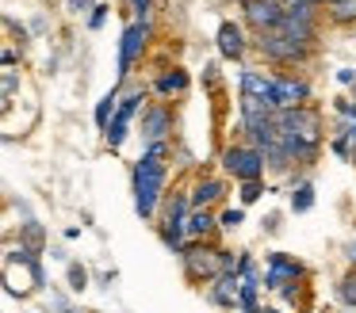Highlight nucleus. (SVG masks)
<instances>
[{"instance_id": "obj_1", "label": "nucleus", "mask_w": 356, "mask_h": 313, "mask_svg": "<svg viewBox=\"0 0 356 313\" xmlns=\"http://www.w3.org/2000/svg\"><path fill=\"white\" fill-rule=\"evenodd\" d=\"M165 183H169V145L165 142L146 145V153L134 160V172H131L134 210H138L142 221H157L165 203Z\"/></svg>"}, {"instance_id": "obj_2", "label": "nucleus", "mask_w": 356, "mask_h": 313, "mask_svg": "<svg viewBox=\"0 0 356 313\" xmlns=\"http://www.w3.org/2000/svg\"><path fill=\"white\" fill-rule=\"evenodd\" d=\"M276 122L295 164L310 168L318 160V153H322V115L310 103H302V107H291V111H276Z\"/></svg>"}, {"instance_id": "obj_3", "label": "nucleus", "mask_w": 356, "mask_h": 313, "mask_svg": "<svg viewBox=\"0 0 356 313\" xmlns=\"http://www.w3.org/2000/svg\"><path fill=\"white\" fill-rule=\"evenodd\" d=\"M180 264H184V275L192 282H215V279H222V275H238V260H234V252L218 248V244H211V241L184 244Z\"/></svg>"}, {"instance_id": "obj_4", "label": "nucleus", "mask_w": 356, "mask_h": 313, "mask_svg": "<svg viewBox=\"0 0 356 313\" xmlns=\"http://www.w3.org/2000/svg\"><path fill=\"white\" fill-rule=\"evenodd\" d=\"M188 218H192V191H172L165 195L161 214H157V237L169 252H184V237H188Z\"/></svg>"}, {"instance_id": "obj_5", "label": "nucleus", "mask_w": 356, "mask_h": 313, "mask_svg": "<svg viewBox=\"0 0 356 313\" xmlns=\"http://www.w3.org/2000/svg\"><path fill=\"white\" fill-rule=\"evenodd\" d=\"M253 46L261 50L264 61H272V65H299V61H307L310 53H314V46L291 38L284 27H272V31L253 35Z\"/></svg>"}, {"instance_id": "obj_6", "label": "nucleus", "mask_w": 356, "mask_h": 313, "mask_svg": "<svg viewBox=\"0 0 356 313\" xmlns=\"http://www.w3.org/2000/svg\"><path fill=\"white\" fill-rule=\"evenodd\" d=\"M222 168H226V176H234L238 183H257V180H264V172H268L264 153L257 149V145H249V142L226 145L222 149Z\"/></svg>"}, {"instance_id": "obj_7", "label": "nucleus", "mask_w": 356, "mask_h": 313, "mask_svg": "<svg viewBox=\"0 0 356 313\" xmlns=\"http://www.w3.org/2000/svg\"><path fill=\"white\" fill-rule=\"evenodd\" d=\"M138 111H146V88H131L123 99H119L115 119H111V126L104 130V142H108V149H123L127 134H131V119H134Z\"/></svg>"}, {"instance_id": "obj_8", "label": "nucleus", "mask_w": 356, "mask_h": 313, "mask_svg": "<svg viewBox=\"0 0 356 313\" xmlns=\"http://www.w3.org/2000/svg\"><path fill=\"white\" fill-rule=\"evenodd\" d=\"M307 279V264L295 256H287V252H268L264 256V290H284L291 287V282H302Z\"/></svg>"}, {"instance_id": "obj_9", "label": "nucleus", "mask_w": 356, "mask_h": 313, "mask_svg": "<svg viewBox=\"0 0 356 313\" xmlns=\"http://www.w3.org/2000/svg\"><path fill=\"white\" fill-rule=\"evenodd\" d=\"M149 23H142V19H131L123 27V38H119V81H127V76L134 73V61L146 53V46H149Z\"/></svg>"}, {"instance_id": "obj_10", "label": "nucleus", "mask_w": 356, "mask_h": 313, "mask_svg": "<svg viewBox=\"0 0 356 313\" xmlns=\"http://www.w3.org/2000/svg\"><path fill=\"white\" fill-rule=\"evenodd\" d=\"M272 107L276 111H291V107H302L310 99V84L302 76L291 73H272Z\"/></svg>"}, {"instance_id": "obj_11", "label": "nucleus", "mask_w": 356, "mask_h": 313, "mask_svg": "<svg viewBox=\"0 0 356 313\" xmlns=\"http://www.w3.org/2000/svg\"><path fill=\"white\" fill-rule=\"evenodd\" d=\"M169 130H172V107L169 103H146V111H142V126H138L142 142L157 145V142L169 137Z\"/></svg>"}, {"instance_id": "obj_12", "label": "nucleus", "mask_w": 356, "mask_h": 313, "mask_svg": "<svg viewBox=\"0 0 356 313\" xmlns=\"http://www.w3.org/2000/svg\"><path fill=\"white\" fill-rule=\"evenodd\" d=\"M284 0H253V4L245 8V27L253 31V35H261V31H272L284 23Z\"/></svg>"}, {"instance_id": "obj_13", "label": "nucleus", "mask_w": 356, "mask_h": 313, "mask_svg": "<svg viewBox=\"0 0 356 313\" xmlns=\"http://www.w3.org/2000/svg\"><path fill=\"white\" fill-rule=\"evenodd\" d=\"M215 42H218V53H222L226 61H241V58H245V46H249V38H245V27H241V23H234V19H222V23H218V35H215Z\"/></svg>"}, {"instance_id": "obj_14", "label": "nucleus", "mask_w": 356, "mask_h": 313, "mask_svg": "<svg viewBox=\"0 0 356 313\" xmlns=\"http://www.w3.org/2000/svg\"><path fill=\"white\" fill-rule=\"evenodd\" d=\"M226 198V183L215 180V176H200L192 187V210H211L215 203Z\"/></svg>"}, {"instance_id": "obj_15", "label": "nucleus", "mask_w": 356, "mask_h": 313, "mask_svg": "<svg viewBox=\"0 0 356 313\" xmlns=\"http://www.w3.org/2000/svg\"><path fill=\"white\" fill-rule=\"evenodd\" d=\"M238 290H241L238 275H222V279L207 282V302L218 305V310H234L238 305Z\"/></svg>"}, {"instance_id": "obj_16", "label": "nucleus", "mask_w": 356, "mask_h": 313, "mask_svg": "<svg viewBox=\"0 0 356 313\" xmlns=\"http://www.w3.org/2000/svg\"><path fill=\"white\" fill-rule=\"evenodd\" d=\"M218 229V218L211 210H192V218H188V237L192 241H211Z\"/></svg>"}, {"instance_id": "obj_17", "label": "nucleus", "mask_w": 356, "mask_h": 313, "mask_svg": "<svg viewBox=\"0 0 356 313\" xmlns=\"http://www.w3.org/2000/svg\"><path fill=\"white\" fill-rule=\"evenodd\" d=\"M188 84H192L188 69H172V73H161L154 81V92L157 96H172V92H188Z\"/></svg>"}, {"instance_id": "obj_18", "label": "nucleus", "mask_w": 356, "mask_h": 313, "mask_svg": "<svg viewBox=\"0 0 356 313\" xmlns=\"http://www.w3.org/2000/svg\"><path fill=\"white\" fill-rule=\"evenodd\" d=\"M325 15L337 27H356V0H333V4H325Z\"/></svg>"}, {"instance_id": "obj_19", "label": "nucleus", "mask_w": 356, "mask_h": 313, "mask_svg": "<svg viewBox=\"0 0 356 313\" xmlns=\"http://www.w3.org/2000/svg\"><path fill=\"white\" fill-rule=\"evenodd\" d=\"M314 206V183L310 180H299L291 187V214H307Z\"/></svg>"}, {"instance_id": "obj_20", "label": "nucleus", "mask_w": 356, "mask_h": 313, "mask_svg": "<svg viewBox=\"0 0 356 313\" xmlns=\"http://www.w3.org/2000/svg\"><path fill=\"white\" fill-rule=\"evenodd\" d=\"M115 111H119V88H111L108 96L96 103V126L100 130H108L111 126V119H115Z\"/></svg>"}, {"instance_id": "obj_21", "label": "nucleus", "mask_w": 356, "mask_h": 313, "mask_svg": "<svg viewBox=\"0 0 356 313\" xmlns=\"http://www.w3.org/2000/svg\"><path fill=\"white\" fill-rule=\"evenodd\" d=\"M42 241H47V233H42L39 221H24V226H19V244H27V248L42 252Z\"/></svg>"}, {"instance_id": "obj_22", "label": "nucleus", "mask_w": 356, "mask_h": 313, "mask_svg": "<svg viewBox=\"0 0 356 313\" xmlns=\"http://www.w3.org/2000/svg\"><path fill=\"white\" fill-rule=\"evenodd\" d=\"M337 294H341V302H345V305H353V310H356V267H348V271L341 275Z\"/></svg>"}, {"instance_id": "obj_23", "label": "nucleus", "mask_w": 356, "mask_h": 313, "mask_svg": "<svg viewBox=\"0 0 356 313\" xmlns=\"http://www.w3.org/2000/svg\"><path fill=\"white\" fill-rule=\"evenodd\" d=\"M245 221V206H230V210L218 214V229H238Z\"/></svg>"}, {"instance_id": "obj_24", "label": "nucleus", "mask_w": 356, "mask_h": 313, "mask_svg": "<svg viewBox=\"0 0 356 313\" xmlns=\"http://www.w3.org/2000/svg\"><path fill=\"white\" fill-rule=\"evenodd\" d=\"M127 12H131L134 19L149 23V15H154V0H127Z\"/></svg>"}, {"instance_id": "obj_25", "label": "nucleus", "mask_w": 356, "mask_h": 313, "mask_svg": "<svg viewBox=\"0 0 356 313\" xmlns=\"http://www.w3.org/2000/svg\"><path fill=\"white\" fill-rule=\"evenodd\" d=\"M264 191H268V187H264V183H261V180H257V183H241V206H249V203H257V198H261V195H264Z\"/></svg>"}, {"instance_id": "obj_26", "label": "nucleus", "mask_w": 356, "mask_h": 313, "mask_svg": "<svg viewBox=\"0 0 356 313\" xmlns=\"http://www.w3.org/2000/svg\"><path fill=\"white\" fill-rule=\"evenodd\" d=\"M85 287H88V271L81 264H70V290H77V294H81Z\"/></svg>"}, {"instance_id": "obj_27", "label": "nucleus", "mask_w": 356, "mask_h": 313, "mask_svg": "<svg viewBox=\"0 0 356 313\" xmlns=\"http://www.w3.org/2000/svg\"><path fill=\"white\" fill-rule=\"evenodd\" d=\"M330 149L337 153L341 160H353V142H348V137H341V134H333L330 137Z\"/></svg>"}, {"instance_id": "obj_28", "label": "nucleus", "mask_w": 356, "mask_h": 313, "mask_svg": "<svg viewBox=\"0 0 356 313\" xmlns=\"http://www.w3.org/2000/svg\"><path fill=\"white\" fill-rule=\"evenodd\" d=\"M108 12H111L108 4H96V8H92V15H88V31H100V27H104V19H108Z\"/></svg>"}, {"instance_id": "obj_29", "label": "nucleus", "mask_w": 356, "mask_h": 313, "mask_svg": "<svg viewBox=\"0 0 356 313\" xmlns=\"http://www.w3.org/2000/svg\"><path fill=\"white\" fill-rule=\"evenodd\" d=\"M203 84H207V88H218V84H222V76H218V65H215V61H211V65H203Z\"/></svg>"}, {"instance_id": "obj_30", "label": "nucleus", "mask_w": 356, "mask_h": 313, "mask_svg": "<svg viewBox=\"0 0 356 313\" xmlns=\"http://www.w3.org/2000/svg\"><path fill=\"white\" fill-rule=\"evenodd\" d=\"M16 88H19V76L8 69V73H4V103H8L12 96H16Z\"/></svg>"}, {"instance_id": "obj_31", "label": "nucleus", "mask_w": 356, "mask_h": 313, "mask_svg": "<svg viewBox=\"0 0 356 313\" xmlns=\"http://www.w3.org/2000/svg\"><path fill=\"white\" fill-rule=\"evenodd\" d=\"M337 81L353 88V84H356V69H337Z\"/></svg>"}, {"instance_id": "obj_32", "label": "nucleus", "mask_w": 356, "mask_h": 313, "mask_svg": "<svg viewBox=\"0 0 356 313\" xmlns=\"http://www.w3.org/2000/svg\"><path fill=\"white\" fill-rule=\"evenodd\" d=\"M85 8H96L92 0H70V12H85Z\"/></svg>"}, {"instance_id": "obj_33", "label": "nucleus", "mask_w": 356, "mask_h": 313, "mask_svg": "<svg viewBox=\"0 0 356 313\" xmlns=\"http://www.w3.org/2000/svg\"><path fill=\"white\" fill-rule=\"evenodd\" d=\"M348 264H353V267H356V241H353V244H348Z\"/></svg>"}, {"instance_id": "obj_34", "label": "nucleus", "mask_w": 356, "mask_h": 313, "mask_svg": "<svg viewBox=\"0 0 356 313\" xmlns=\"http://www.w3.org/2000/svg\"><path fill=\"white\" fill-rule=\"evenodd\" d=\"M261 313H284V310H276V305H264V310Z\"/></svg>"}, {"instance_id": "obj_35", "label": "nucleus", "mask_w": 356, "mask_h": 313, "mask_svg": "<svg viewBox=\"0 0 356 313\" xmlns=\"http://www.w3.org/2000/svg\"><path fill=\"white\" fill-rule=\"evenodd\" d=\"M353 168H356V142H353Z\"/></svg>"}, {"instance_id": "obj_36", "label": "nucleus", "mask_w": 356, "mask_h": 313, "mask_svg": "<svg viewBox=\"0 0 356 313\" xmlns=\"http://www.w3.org/2000/svg\"><path fill=\"white\" fill-rule=\"evenodd\" d=\"M238 4H241V8H249V4H253V0H238Z\"/></svg>"}, {"instance_id": "obj_37", "label": "nucleus", "mask_w": 356, "mask_h": 313, "mask_svg": "<svg viewBox=\"0 0 356 313\" xmlns=\"http://www.w3.org/2000/svg\"><path fill=\"white\" fill-rule=\"evenodd\" d=\"M307 4H325V0H307Z\"/></svg>"}, {"instance_id": "obj_38", "label": "nucleus", "mask_w": 356, "mask_h": 313, "mask_svg": "<svg viewBox=\"0 0 356 313\" xmlns=\"http://www.w3.org/2000/svg\"><path fill=\"white\" fill-rule=\"evenodd\" d=\"M62 313H77V310H62Z\"/></svg>"}, {"instance_id": "obj_39", "label": "nucleus", "mask_w": 356, "mask_h": 313, "mask_svg": "<svg viewBox=\"0 0 356 313\" xmlns=\"http://www.w3.org/2000/svg\"><path fill=\"white\" fill-rule=\"evenodd\" d=\"M353 92H356V84H353Z\"/></svg>"}]
</instances>
